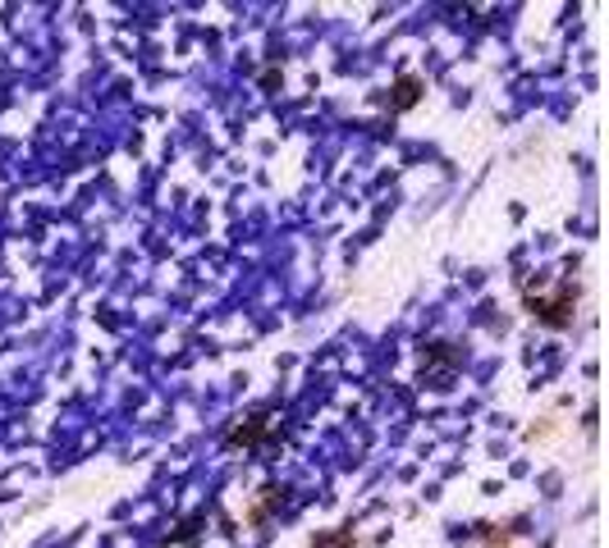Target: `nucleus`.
Wrapping results in <instances>:
<instances>
[{
	"label": "nucleus",
	"mask_w": 609,
	"mask_h": 548,
	"mask_svg": "<svg viewBox=\"0 0 609 548\" xmlns=\"http://www.w3.org/2000/svg\"><path fill=\"white\" fill-rule=\"evenodd\" d=\"M522 298H527V311L541 325L564 329L573 320V306H577V283L560 279V283H537V289H527V283H522Z\"/></svg>",
	"instance_id": "1"
},
{
	"label": "nucleus",
	"mask_w": 609,
	"mask_h": 548,
	"mask_svg": "<svg viewBox=\"0 0 609 548\" xmlns=\"http://www.w3.org/2000/svg\"><path fill=\"white\" fill-rule=\"evenodd\" d=\"M390 92H394V96H386V106H390L394 115H399V110H413V106H417V96H422V78L403 73V78H399V83H394Z\"/></svg>",
	"instance_id": "2"
},
{
	"label": "nucleus",
	"mask_w": 609,
	"mask_h": 548,
	"mask_svg": "<svg viewBox=\"0 0 609 548\" xmlns=\"http://www.w3.org/2000/svg\"><path fill=\"white\" fill-rule=\"evenodd\" d=\"M312 548H353V535L348 530H325L312 539Z\"/></svg>",
	"instance_id": "3"
}]
</instances>
